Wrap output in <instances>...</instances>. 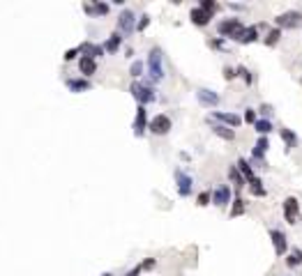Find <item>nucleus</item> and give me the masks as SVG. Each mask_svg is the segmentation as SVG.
I'll return each mask as SVG.
<instances>
[{
    "instance_id": "9b49d317",
    "label": "nucleus",
    "mask_w": 302,
    "mask_h": 276,
    "mask_svg": "<svg viewBox=\"0 0 302 276\" xmlns=\"http://www.w3.org/2000/svg\"><path fill=\"white\" fill-rule=\"evenodd\" d=\"M231 198H233V191L226 184H222V187H217L212 191V205H217V207H226L228 202H231Z\"/></svg>"
},
{
    "instance_id": "f704fd0d",
    "label": "nucleus",
    "mask_w": 302,
    "mask_h": 276,
    "mask_svg": "<svg viewBox=\"0 0 302 276\" xmlns=\"http://www.w3.org/2000/svg\"><path fill=\"white\" fill-rule=\"evenodd\" d=\"M148 26H150V16L148 14H141V16H139V23H136V33H143Z\"/></svg>"
},
{
    "instance_id": "a211bd4d",
    "label": "nucleus",
    "mask_w": 302,
    "mask_h": 276,
    "mask_svg": "<svg viewBox=\"0 0 302 276\" xmlns=\"http://www.w3.org/2000/svg\"><path fill=\"white\" fill-rule=\"evenodd\" d=\"M81 53L83 55H90V58H95V60H97V58H101V55L106 53V51H104V46H100V44H95V41H83V44H81Z\"/></svg>"
},
{
    "instance_id": "a19ab883",
    "label": "nucleus",
    "mask_w": 302,
    "mask_h": 276,
    "mask_svg": "<svg viewBox=\"0 0 302 276\" xmlns=\"http://www.w3.org/2000/svg\"><path fill=\"white\" fill-rule=\"evenodd\" d=\"M141 272H143V267H141V265H136L134 270H132V272H127V274H125V276H139V274H141Z\"/></svg>"
},
{
    "instance_id": "4c0bfd02",
    "label": "nucleus",
    "mask_w": 302,
    "mask_h": 276,
    "mask_svg": "<svg viewBox=\"0 0 302 276\" xmlns=\"http://www.w3.org/2000/svg\"><path fill=\"white\" fill-rule=\"evenodd\" d=\"M258 113L263 115V120H270V115H272V106H270V104H261V106H258Z\"/></svg>"
},
{
    "instance_id": "2f4dec72",
    "label": "nucleus",
    "mask_w": 302,
    "mask_h": 276,
    "mask_svg": "<svg viewBox=\"0 0 302 276\" xmlns=\"http://www.w3.org/2000/svg\"><path fill=\"white\" fill-rule=\"evenodd\" d=\"M235 72H238V76H240V79H242L245 83H247V85H252V81H254V76H252V72H249L247 67H238Z\"/></svg>"
},
{
    "instance_id": "7ed1b4c3",
    "label": "nucleus",
    "mask_w": 302,
    "mask_h": 276,
    "mask_svg": "<svg viewBox=\"0 0 302 276\" xmlns=\"http://www.w3.org/2000/svg\"><path fill=\"white\" fill-rule=\"evenodd\" d=\"M245 23H242L240 19H224L217 23V33L222 35L224 39H233L238 41L242 37V33H245Z\"/></svg>"
},
{
    "instance_id": "412c9836",
    "label": "nucleus",
    "mask_w": 302,
    "mask_h": 276,
    "mask_svg": "<svg viewBox=\"0 0 302 276\" xmlns=\"http://www.w3.org/2000/svg\"><path fill=\"white\" fill-rule=\"evenodd\" d=\"M212 134L224 138V141H235V131L226 124H212Z\"/></svg>"
},
{
    "instance_id": "4468645a",
    "label": "nucleus",
    "mask_w": 302,
    "mask_h": 276,
    "mask_svg": "<svg viewBox=\"0 0 302 276\" xmlns=\"http://www.w3.org/2000/svg\"><path fill=\"white\" fill-rule=\"evenodd\" d=\"M210 118H212V120H217V122H222V124H226V127H231V129L240 127V122H242L240 115H235V113H222V111H212V113H210Z\"/></svg>"
},
{
    "instance_id": "0eeeda50",
    "label": "nucleus",
    "mask_w": 302,
    "mask_h": 276,
    "mask_svg": "<svg viewBox=\"0 0 302 276\" xmlns=\"http://www.w3.org/2000/svg\"><path fill=\"white\" fill-rule=\"evenodd\" d=\"M300 21H302V14L296 12V9H289V12L279 14L275 23H277V28H279V30H282V28H286V30H289V28H298V26H300Z\"/></svg>"
},
{
    "instance_id": "393cba45",
    "label": "nucleus",
    "mask_w": 302,
    "mask_h": 276,
    "mask_svg": "<svg viewBox=\"0 0 302 276\" xmlns=\"http://www.w3.org/2000/svg\"><path fill=\"white\" fill-rule=\"evenodd\" d=\"M247 184H249V194H252V196L265 198V194H268V191H265V187H263V182L258 180V177H254V180H252V182H247Z\"/></svg>"
},
{
    "instance_id": "ddd939ff",
    "label": "nucleus",
    "mask_w": 302,
    "mask_h": 276,
    "mask_svg": "<svg viewBox=\"0 0 302 276\" xmlns=\"http://www.w3.org/2000/svg\"><path fill=\"white\" fill-rule=\"evenodd\" d=\"M270 239H272V246H275V253L277 258H282L284 253H286V249H289V242H286V235H284L282 230H270Z\"/></svg>"
},
{
    "instance_id": "c9c22d12",
    "label": "nucleus",
    "mask_w": 302,
    "mask_h": 276,
    "mask_svg": "<svg viewBox=\"0 0 302 276\" xmlns=\"http://www.w3.org/2000/svg\"><path fill=\"white\" fill-rule=\"evenodd\" d=\"M242 120L247 122V124H256L258 120H256V111H254V108H247V111H245V118H242Z\"/></svg>"
},
{
    "instance_id": "6ab92c4d",
    "label": "nucleus",
    "mask_w": 302,
    "mask_h": 276,
    "mask_svg": "<svg viewBox=\"0 0 302 276\" xmlns=\"http://www.w3.org/2000/svg\"><path fill=\"white\" fill-rule=\"evenodd\" d=\"M189 19H192V23H194V26H201L203 28V26H208L212 16H210L208 12H203L201 7H194V9L189 12Z\"/></svg>"
},
{
    "instance_id": "f3484780",
    "label": "nucleus",
    "mask_w": 302,
    "mask_h": 276,
    "mask_svg": "<svg viewBox=\"0 0 302 276\" xmlns=\"http://www.w3.org/2000/svg\"><path fill=\"white\" fill-rule=\"evenodd\" d=\"M268 148H270L268 136H261V138L256 141L254 150H252V159H254V161H263V157H265V152H268ZM263 163H265V161H263Z\"/></svg>"
},
{
    "instance_id": "72a5a7b5",
    "label": "nucleus",
    "mask_w": 302,
    "mask_h": 276,
    "mask_svg": "<svg viewBox=\"0 0 302 276\" xmlns=\"http://www.w3.org/2000/svg\"><path fill=\"white\" fill-rule=\"evenodd\" d=\"M203 9V12H208L210 16H212V14H215V9H217V2L215 0H201V5H199Z\"/></svg>"
},
{
    "instance_id": "37998d69",
    "label": "nucleus",
    "mask_w": 302,
    "mask_h": 276,
    "mask_svg": "<svg viewBox=\"0 0 302 276\" xmlns=\"http://www.w3.org/2000/svg\"><path fill=\"white\" fill-rule=\"evenodd\" d=\"M101 276H113V274H111V272H104V274H101Z\"/></svg>"
},
{
    "instance_id": "1a4fd4ad",
    "label": "nucleus",
    "mask_w": 302,
    "mask_h": 276,
    "mask_svg": "<svg viewBox=\"0 0 302 276\" xmlns=\"http://www.w3.org/2000/svg\"><path fill=\"white\" fill-rule=\"evenodd\" d=\"M150 127V120H148V111L146 106H136V115H134V136L141 138L146 134V129Z\"/></svg>"
},
{
    "instance_id": "79ce46f5",
    "label": "nucleus",
    "mask_w": 302,
    "mask_h": 276,
    "mask_svg": "<svg viewBox=\"0 0 302 276\" xmlns=\"http://www.w3.org/2000/svg\"><path fill=\"white\" fill-rule=\"evenodd\" d=\"M143 270H152L154 267V258H150V260H146V263H141Z\"/></svg>"
},
{
    "instance_id": "2eb2a0df",
    "label": "nucleus",
    "mask_w": 302,
    "mask_h": 276,
    "mask_svg": "<svg viewBox=\"0 0 302 276\" xmlns=\"http://www.w3.org/2000/svg\"><path fill=\"white\" fill-rule=\"evenodd\" d=\"M79 72L83 74V79H90V76L97 72V60L90 58V55H81L79 58Z\"/></svg>"
},
{
    "instance_id": "a878e982",
    "label": "nucleus",
    "mask_w": 302,
    "mask_h": 276,
    "mask_svg": "<svg viewBox=\"0 0 302 276\" xmlns=\"http://www.w3.org/2000/svg\"><path fill=\"white\" fill-rule=\"evenodd\" d=\"M279 39H282V30H279V28H272L268 33V37H263V44H265V46H277Z\"/></svg>"
},
{
    "instance_id": "58836bf2",
    "label": "nucleus",
    "mask_w": 302,
    "mask_h": 276,
    "mask_svg": "<svg viewBox=\"0 0 302 276\" xmlns=\"http://www.w3.org/2000/svg\"><path fill=\"white\" fill-rule=\"evenodd\" d=\"M235 76H238V72H235L233 67H224V79H226V81H233Z\"/></svg>"
},
{
    "instance_id": "20e7f679",
    "label": "nucleus",
    "mask_w": 302,
    "mask_h": 276,
    "mask_svg": "<svg viewBox=\"0 0 302 276\" xmlns=\"http://www.w3.org/2000/svg\"><path fill=\"white\" fill-rule=\"evenodd\" d=\"M136 23H139V19H136V14L129 9V7H125L120 14H118V33L120 35H132L136 30Z\"/></svg>"
},
{
    "instance_id": "5701e85b",
    "label": "nucleus",
    "mask_w": 302,
    "mask_h": 276,
    "mask_svg": "<svg viewBox=\"0 0 302 276\" xmlns=\"http://www.w3.org/2000/svg\"><path fill=\"white\" fill-rule=\"evenodd\" d=\"M238 170H240L242 173V177H245V180H247V182H252V180H254V170H252V163L247 161V159H238Z\"/></svg>"
},
{
    "instance_id": "c756f323",
    "label": "nucleus",
    "mask_w": 302,
    "mask_h": 276,
    "mask_svg": "<svg viewBox=\"0 0 302 276\" xmlns=\"http://www.w3.org/2000/svg\"><path fill=\"white\" fill-rule=\"evenodd\" d=\"M286 265H289V267H298V265H302V251L300 249L291 251V256L286 258Z\"/></svg>"
},
{
    "instance_id": "6e6552de",
    "label": "nucleus",
    "mask_w": 302,
    "mask_h": 276,
    "mask_svg": "<svg viewBox=\"0 0 302 276\" xmlns=\"http://www.w3.org/2000/svg\"><path fill=\"white\" fill-rule=\"evenodd\" d=\"M284 216H286V221H289L291 226H296V223L300 221V202H298V198L289 196V198L284 200Z\"/></svg>"
},
{
    "instance_id": "f8f14e48",
    "label": "nucleus",
    "mask_w": 302,
    "mask_h": 276,
    "mask_svg": "<svg viewBox=\"0 0 302 276\" xmlns=\"http://www.w3.org/2000/svg\"><path fill=\"white\" fill-rule=\"evenodd\" d=\"M65 85H67L69 92H88V90L93 88V83L83 79V76H72V79H65Z\"/></svg>"
},
{
    "instance_id": "7c9ffc66",
    "label": "nucleus",
    "mask_w": 302,
    "mask_h": 276,
    "mask_svg": "<svg viewBox=\"0 0 302 276\" xmlns=\"http://www.w3.org/2000/svg\"><path fill=\"white\" fill-rule=\"evenodd\" d=\"M254 129H256V131H258L261 136H268L270 131H272V122H270V120H258V122L254 124Z\"/></svg>"
},
{
    "instance_id": "4be33fe9",
    "label": "nucleus",
    "mask_w": 302,
    "mask_h": 276,
    "mask_svg": "<svg viewBox=\"0 0 302 276\" xmlns=\"http://www.w3.org/2000/svg\"><path fill=\"white\" fill-rule=\"evenodd\" d=\"M258 39V28L256 26H249L245 28V33H242V37L238 39V44H252V41Z\"/></svg>"
},
{
    "instance_id": "f03ea898",
    "label": "nucleus",
    "mask_w": 302,
    "mask_h": 276,
    "mask_svg": "<svg viewBox=\"0 0 302 276\" xmlns=\"http://www.w3.org/2000/svg\"><path fill=\"white\" fill-rule=\"evenodd\" d=\"M129 92H132V97H134L136 101H139V106H148V104H152V101L157 99V92H154L152 83L134 81L129 85Z\"/></svg>"
},
{
    "instance_id": "ea45409f",
    "label": "nucleus",
    "mask_w": 302,
    "mask_h": 276,
    "mask_svg": "<svg viewBox=\"0 0 302 276\" xmlns=\"http://www.w3.org/2000/svg\"><path fill=\"white\" fill-rule=\"evenodd\" d=\"M210 46H215V48H224V37H219V39H212V41H210Z\"/></svg>"
},
{
    "instance_id": "dca6fc26",
    "label": "nucleus",
    "mask_w": 302,
    "mask_h": 276,
    "mask_svg": "<svg viewBox=\"0 0 302 276\" xmlns=\"http://www.w3.org/2000/svg\"><path fill=\"white\" fill-rule=\"evenodd\" d=\"M108 9H111L108 2H83V12L90 16H104L108 14Z\"/></svg>"
},
{
    "instance_id": "cd10ccee",
    "label": "nucleus",
    "mask_w": 302,
    "mask_h": 276,
    "mask_svg": "<svg viewBox=\"0 0 302 276\" xmlns=\"http://www.w3.org/2000/svg\"><path fill=\"white\" fill-rule=\"evenodd\" d=\"M143 69H146V62H143V60H134V62H132V67H129V74L139 81V79L143 76Z\"/></svg>"
},
{
    "instance_id": "c85d7f7f",
    "label": "nucleus",
    "mask_w": 302,
    "mask_h": 276,
    "mask_svg": "<svg viewBox=\"0 0 302 276\" xmlns=\"http://www.w3.org/2000/svg\"><path fill=\"white\" fill-rule=\"evenodd\" d=\"M247 212V205H245V200L242 198H235L233 200V207H231V216H242Z\"/></svg>"
},
{
    "instance_id": "b1692460",
    "label": "nucleus",
    "mask_w": 302,
    "mask_h": 276,
    "mask_svg": "<svg viewBox=\"0 0 302 276\" xmlns=\"http://www.w3.org/2000/svg\"><path fill=\"white\" fill-rule=\"evenodd\" d=\"M228 177L233 180V184H235V189H238V191H240V189L245 187V182H247V180L242 177V173L238 170V166H228Z\"/></svg>"
},
{
    "instance_id": "423d86ee",
    "label": "nucleus",
    "mask_w": 302,
    "mask_h": 276,
    "mask_svg": "<svg viewBox=\"0 0 302 276\" xmlns=\"http://www.w3.org/2000/svg\"><path fill=\"white\" fill-rule=\"evenodd\" d=\"M173 177H175V187H178V194H180L182 198L192 196V189H194V180H192V175H189V173H185L182 168H178L173 173Z\"/></svg>"
},
{
    "instance_id": "aec40b11",
    "label": "nucleus",
    "mask_w": 302,
    "mask_h": 276,
    "mask_svg": "<svg viewBox=\"0 0 302 276\" xmlns=\"http://www.w3.org/2000/svg\"><path fill=\"white\" fill-rule=\"evenodd\" d=\"M101 46H104V51H106V53H115V51L122 46V35L118 33V30H115V33H111V35H108V39L104 41Z\"/></svg>"
},
{
    "instance_id": "e433bc0d",
    "label": "nucleus",
    "mask_w": 302,
    "mask_h": 276,
    "mask_svg": "<svg viewBox=\"0 0 302 276\" xmlns=\"http://www.w3.org/2000/svg\"><path fill=\"white\" fill-rule=\"evenodd\" d=\"M79 53H81V48H79V46H76V48H67V51H65V55H62V60H65V62L74 60V58H76Z\"/></svg>"
},
{
    "instance_id": "bb28decb",
    "label": "nucleus",
    "mask_w": 302,
    "mask_h": 276,
    "mask_svg": "<svg viewBox=\"0 0 302 276\" xmlns=\"http://www.w3.org/2000/svg\"><path fill=\"white\" fill-rule=\"evenodd\" d=\"M279 134H282V141L286 143V148H296V143H298V136L293 134V131H291L289 127H282V131H279Z\"/></svg>"
},
{
    "instance_id": "39448f33",
    "label": "nucleus",
    "mask_w": 302,
    "mask_h": 276,
    "mask_svg": "<svg viewBox=\"0 0 302 276\" xmlns=\"http://www.w3.org/2000/svg\"><path fill=\"white\" fill-rule=\"evenodd\" d=\"M171 127H173L171 118H168V115H164V113H159V115H154L152 120H150L148 131L152 136H166L168 131H171Z\"/></svg>"
},
{
    "instance_id": "473e14b6",
    "label": "nucleus",
    "mask_w": 302,
    "mask_h": 276,
    "mask_svg": "<svg viewBox=\"0 0 302 276\" xmlns=\"http://www.w3.org/2000/svg\"><path fill=\"white\" fill-rule=\"evenodd\" d=\"M210 200H212V194H210V191H201L199 198H196V205H199V207H205V205H210Z\"/></svg>"
},
{
    "instance_id": "f257e3e1",
    "label": "nucleus",
    "mask_w": 302,
    "mask_h": 276,
    "mask_svg": "<svg viewBox=\"0 0 302 276\" xmlns=\"http://www.w3.org/2000/svg\"><path fill=\"white\" fill-rule=\"evenodd\" d=\"M146 69H148V79L150 83H159L164 81V55H161L159 46H152L148 53V60H146Z\"/></svg>"
},
{
    "instance_id": "9d476101",
    "label": "nucleus",
    "mask_w": 302,
    "mask_h": 276,
    "mask_svg": "<svg viewBox=\"0 0 302 276\" xmlns=\"http://www.w3.org/2000/svg\"><path fill=\"white\" fill-rule=\"evenodd\" d=\"M196 99H199V104L205 108H215L217 104H219V94L215 92V90H208V88H199L196 90Z\"/></svg>"
}]
</instances>
